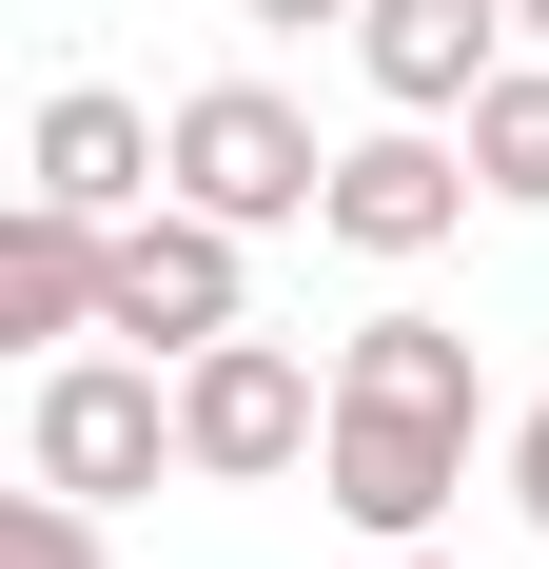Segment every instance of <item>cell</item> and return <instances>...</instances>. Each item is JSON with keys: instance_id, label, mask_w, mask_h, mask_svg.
<instances>
[{"instance_id": "obj_13", "label": "cell", "mask_w": 549, "mask_h": 569, "mask_svg": "<svg viewBox=\"0 0 549 569\" xmlns=\"http://www.w3.org/2000/svg\"><path fill=\"white\" fill-rule=\"evenodd\" d=\"M236 20H274V40H315V20H353V0H236Z\"/></svg>"}, {"instance_id": "obj_5", "label": "cell", "mask_w": 549, "mask_h": 569, "mask_svg": "<svg viewBox=\"0 0 549 569\" xmlns=\"http://www.w3.org/2000/svg\"><path fill=\"white\" fill-rule=\"evenodd\" d=\"M177 197L236 217V236H274V217L333 197V158H315V118L274 99V79H197V99H177Z\"/></svg>"}, {"instance_id": "obj_3", "label": "cell", "mask_w": 549, "mask_h": 569, "mask_svg": "<svg viewBox=\"0 0 549 569\" xmlns=\"http://www.w3.org/2000/svg\"><path fill=\"white\" fill-rule=\"evenodd\" d=\"M236 315H256V276H236V217H197V197H138V217H118V256H99V335H138V353H217Z\"/></svg>"}, {"instance_id": "obj_1", "label": "cell", "mask_w": 549, "mask_h": 569, "mask_svg": "<svg viewBox=\"0 0 549 569\" xmlns=\"http://www.w3.org/2000/svg\"><path fill=\"white\" fill-rule=\"evenodd\" d=\"M471 432H491L471 335H451V315H353V353H333V432H315V491L373 530V550H412V530L471 491Z\"/></svg>"}, {"instance_id": "obj_4", "label": "cell", "mask_w": 549, "mask_h": 569, "mask_svg": "<svg viewBox=\"0 0 549 569\" xmlns=\"http://www.w3.org/2000/svg\"><path fill=\"white\" fill-rule=\"evenodd\" d=\"M158 452H177V393H158V353H59L40 373V412H20V471L40 491H158Z\"/></svg>"}, {"instance_id": "obj_12", "label": "cell", "mask_w": 549, "mask_h": 569, "mask_svg": "<svg viewBox=\"0 0 549 569\" xmlns=\"http://www.w3.org/2000/svg\"><path fill=\"white\" fill-rule=\"evenodd\" d=\"M510 511H530V530H549V393H530V412H510Z\"/></svg>"}, {"instance_id": "obj_2", "label": "cell", "mask_w": 549, "mask_h": 569, "mask_svg": "<svg viewBox=\"0 0 549 569\" xmlns=\"http://www.w3.org/2000/svg\"><path fill=\"white\" fill-rule=\"evenodd\" d=\"M315 432H333V373H315V353H274L256 315H236L217 353H177V471L274 491V471H315Z\"/></svg>"}, {"instance_id": "obj_10", "label": "cell", "mask_w": 549, "mask_h": 569, "mask_svg": "<svg viewBox=\"0 0 549 569\" xmlns=\"http://www.w3.org/2000/svg\"><path fill=\"white\" fill-rule=\"evenodd\" d=\"M471 177H491L510 217H549V40L491 59V99H471Z\"/></svg>"}, {"instance_id": "obj_9", "label": "cell", "mask_w": 549, "mask_h": 569, "mask_svg": "<svg viewBox=\"0 0 549 569\" xmlns=\"http://www.w3.org/2000/svg\"><path fill=\"white\" fill-rule=\"evenodd\" d=\"M99 256H118V217H59V197H20V217H0V335L79 353V335H99Z\"/></svg>"}, {"instance_id": "obj_15", "label": "cell", "mask_w": 549, "mask_h": 569, "mask_svg": "<svg viewBox=\"0 0 549 569\" xmlns=\"http://www.w3.org/2000/svg\"><path fill=\"white\" fill-rule=\"evenodd\" d=\"M510 20H530V40H549V0H510Z\"/></svg>"}, {"instance_id": "obj_8", "label": "cell", "mask_w": 549, "mask_h": 569, "mask_svg": "<svg viewBox=\"0 0 549 569\" xmlns=\"http://www.w3.org/2000/svg\"><path fill=\"white\" fill-rule=\"evenodd\" d=\"M20 197H59V217H138V197H177V118L59 79V99H40V177H20Z\"/></svg>"}, {"instance_id": "obj_6", "label": "cell", "mask_w": 549, "mask_h": 569, "mask_svg": "<svg viewBox=\"0 0 549 569\" xmlns=\"http://www.w3.org/2000/svg\"><path fill=\"white\" fill-rule=\"evenodd\" d=\"M471 197H491V177L451 158L432 118H392V138H353V158H333V197H315V236H353V256H432V236L471 217Z\"/></svg>"}, {"instance_id": "obj_14", "label": "cell", "mask_w": 549, "mask_h": 569, "mask_svg": "<svg viewBox=\"0 0 549 569\" xmlns=\"http://www.w3.org/2000/svg\"><path fill=\"white\" fill-rule=\"evenodd\" d=\"M373 569H451V550H432V530H412V550H373Z\"/></svg>"}, {"instance_id": "obj_11", "label": "cell", "mask_w": 549, "mask_h": 569, "mask_svg": "<svg viewBox=\"0 0 549 569\" xmlns=\"http://www.w3.org/2000/svg\"><path fill=\"white\" fill-rule=\"evenodd\" d=\"M0 569H99V491H0Z\"/></svg>"}, {"instance_id": "obj_7", "label": "cell", "mask_w": 549, "mask_h": 569, "mask_svg": "<svg viewBox=\"0 0 549 569\" xmlns=\"http://www.w3.org/2000/svg\"><path fill=\"white\" fill-rule=\"evenodd\" d=\"M353 59H373L392 118H471L510 59V0H353Z\"/></svg>"}]
</instances>
